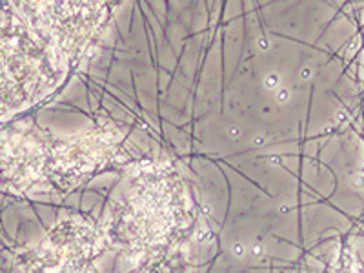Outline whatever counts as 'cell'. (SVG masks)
Returning <instances> with one entry per match:
<instances>
[{
    "mask_svg": "<svg viewBox=\"0 0 364 273\" xmlns=\"http://www.w3.org/2000/svg\"><path fill=\"white\" fill-rule=\"evenodd\" d=\"M102 230L124 273L186 272L197 203L181 170L168 161L136 166Z\"/></svg>",
    "mask_w": 364,
    "mask_h": 273,
    "instance_id": "cell-1",
    "label": "cell"
},
{
    "mask_svg": "<svg viewBox=\"0 0 364 273\" xmlns=\"http://www.w3.org/2000/svg\"><path fill=\"white\" fill-rule=\"evenodd\" d=\"M106 250L102 228L82 217L64 219L41 245L31 273H99Z\"/></svg>",
    "mask_w": 364,
    "mask_h": 273,
    "instance_id": "cell-2",
    "label": "cell"
}]
</instances>
